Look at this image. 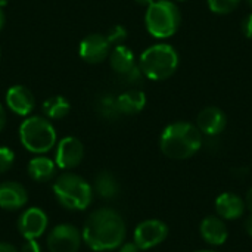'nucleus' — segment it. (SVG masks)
Here are the masks:
<instances>
[{"label":"nucleus","instance_id":"0eeeda50","mask_svg":"<svg viewBox=\"0 0 252 252\" xmlns=\"http://www.w3.org/2000/svg\"><path fill=\"white\" fill-rule=\"evenodd\" d=\"M81 241V232L75 226L59 224L47 235V248L50 252H77Z\"/></svg>","mask_w":252,"mask_h":252},{"label":"nucleus","instance_id":"bb28decb","mask_svg":"<svg viewBox=\"0 0 252 252\" xmlns=\"http://www.w3.org/2000/svg\"><path fill=\"white\" fill-rule=\"evenodd\" d=\"M21 252H41V248L35 239H27L21 248Z\"/></svg>","mask_w":252,"mask_h":252},{"label":"nucleus","instance_id":"4be33fe9","mask_svg":"<svg viewBox=\"0 0 252 252\" xmlns=\"http://www.w3.org/2000/svg\"><path fill=\"white\" fill-rule=\"evenodd\" d=\"M96 109H97V112H99L103 118H106V120H117V118L121 115V112H120V109H118L117 97H114V96H111V94L102 96V97L97 100V103H96Z\"/></svg>","mask_w":252,"mask_h":252},{"label":"nucleus","instance_id":"c85d7f7f","mask_svg":"<svg viewBox=\"0 0 252 252\" xmlns=\"http://www.w3.org/2000/svg\"><path fill=\"white\" fill-rule=\"evenodd\" d=\"M0 252H18L15 250V247H12L10 244L6 242H0Z\"/></svg>","mask_w":252,"mask_h":252},{"label":"nucleus","instance_id":"9b49d317","mask_svg":"<svg viewBox=\"0 0 252 252\" xmlns=\"http://www.w3.org/2000/svg\"><path fill=\"white\" fill-rule=\"evenodd\" d=\"M111 53V43L103 34H90L80 43V56L89 63H100Z\"/></svg>","mask_w":252,"mask_h":252},{"label":"nucleus","instance_id":"ddd939ff","mask_svg":"<svg viewBox=\"0 0 252 252\" xmlns=\"http://www.w3.org/2000/svg\"><path fill=\"white\" fill-rule=\"evenodd\" d=\"M6 103L12 112L21 117H27L35 105L34 96L30 89L24 86H13L6 93Z\"/></svg>","mask_w":252,"mask_h":252},{"label":"nucleus","instance_id":"f3484780","mask_svg":"<svg viewBox=\"0 0 252 252\" xmlns=\"http://www.w3.org/2000/svg\"><path fill=\"white\" fill-rule=\"evenodd\" d=\"M109 62H111V68L120 78L124 77L126 74H128L134 66H137L134 53L130 50V47H127L124 44H117L111 50Z\"/></svg>","mask_w":252,"mask_h":252},{"label":"nucleus","instance_id":"aec40b11","mask_svg":"<svg viewBox=\"0 0 252 252\" xmlns=\"http://www.w3.org/2000/svg\"><path fill=\"white\" fill-rule=\"evenodd\" d=\"M94 190L103 199H114L120 193V185L114 174L102 171L94 179Z\"/></svg>","mask_w":252,"mask_h":252},{"label":"nucleus","instance_id":"72a5a7b5","mask_svg":"<svg viewBox=\"0 0 252 252\" xmlns=\"http://www.w3.org/2000/svg\"><path fill=\"white\" fill-rule=\"evenodd\" d=\"M3 25H4V13H3V9L0 6V31H1Z\"/></svg>","mask_w":252,"mask_h":252},{"label":"nucleus","instance_id":"20e7f679","mask_svg":"<svg viewBox=\"0 0 252 252\" xmlns=\"http://www.w3.org/2000/svg\"><path fill=\"white\" fill-rule=\"evenodd\" d=\"M53 193L58 202L71 211L86 210L93 199V188L74 173H63L53 183Z\"/></svg>","mask_w":252,"mask_h":252},{"label":"nucleus","instance_id":"f704fd0d","mask_svg":"<svg viewBox=\"0 0 252 252\" xmlns=\"http://www.w3.org/2000/svg\"><path fill=\"white\" fill-rule=\"evenodd\" d=\"M247 3H248V4L252 7V0H247Z\"/></svg>","mask_w":252,"mask_h":252},{"label":"nucleus","instance_id":"f257e3e1","mask_svg":"<svg viewBox=\"0 0 252 252\" xmlns=\"http://www.w3.org/2000/svg\"><path fill=\"white\" fill-rule=\"evenodd\" d=\"M81 236L93 251H112L126 239V223L117 211L99 208L87 217Z\"/></svg>","mask_w":252,"mask_h":252},{"label":"nucleus","instance_id":"cd10ccee","mask_svg":"<svg viewBox=\"0 0 252 252\" xmlns=\"http://www.w3.org/2000/svg\"><path fill=\"white\" fill-rule=\"evenodd\" d=\"M139 247L134 244V241L133 242H123L121 245H120V252H139Z\"/></svg>","mask_w":252,"mask_h":252},{"label":"nucleus","instance_id":"2eb2a0df","mask_svg":"<svg viewBox=\"0 0 252 252\" xmlns=\"http://www.w3.org/2000/svg\"><path fill=\"white\" fill-rule=\"evenodd\" d=\"M245 201L236 193L224 192L216 199V211L224 220H238L245 211Z\"/></svg>","mask_w":252,"mask_h":252},{"label":"nucleus","instance_id":"f8f14e48","mask_svg":"<svg viewBox=\"0 0 252 252\" xmlns=\"http://www.w3.org/2000/svg\"><path fill=\"white\" fill-rule=\"evenodd\" d=\"M227 126L226 114L217 106L204 108L196 118V127L202 133V136L216 137L219 136Z\"/></svg>","mask_w":252,"mask_h":252},{"label":"nucleus","instance_id":"b1692460","mask_svg":"<svg viewBox=\"0 0 252 252\" xmlns=\"http://www.w3.org/2000/svg\"><path fill=\"white\" fill-rule=\"evenodd\" d=\"M15 161V154L6 146H0V174L6 173Z\"/></svg>","mask_w":252,"mask_h":252},{"label":"nucleus","instance_id":"4468645a","mask_svg":"<svg viewBox=\"0 0 252 252\" xmlns=\"http://www.w3.org/2000/svg\"><path fill=\"white\" fill-rule=\"evenodd\" d=\"M28 195L25 188L18 182L0 183V208L15 211L27 204Z\"/></svg>","mask_w":252,"mask_h":252},{"label":"nucleus","instance_id":"c9c22d12","mask_svg":"<svg viewBox=\"0 0 252 252\" xmlns=\"http://www.w3.org/2000/svg\"><path fill=\"white\" fill-rule=\"evenodd\" d=\"M198 252H216V251H198Z\"/></svg>","mask_w":252,"mask_h":252},{"label":"nucleus","instance_id":"a211bd4d","mask_svg":"<svg viewBox=\"0 0 252 252\" xmlns=\"http://www.w3.org/2000/svg\"><path fill=\"white\" fill-rule=\"evenodd\" d=\"M121 115H134L146 106V94L139 89H130L117 97Z\"/></svg>","mask_w":252,"mask_h":252},{"label":"nucleus","instance_id":"f03ea898","mask_svg":"<svg viewBox=\"0 0 252 252\" xmlns=\"http://www.w3.org/2000/svg\"><path fill=\"white\" fill-rule=\"evenodd\" d=\"M204 143V136L199 128L188 121H177L168 124L159 137V148L162 154L176 161L193 157Z\"/></svg>","mask_w":252,"mask_h":252},{"label":"nucleus","instance_id":"9d476101","mask_svg":"<svg viewBox=\"0 0 252 252\" xmlns=\"http://www.w3.org/2000/svg\"><path fill=\"white\" fill-rule=\"evenodd\" d=\"M49 220L43 210L31 207L25 210L18 220V230L25 239H37L47 229Z\"/></svg>","mask_w":252,"mask_h":252},{"label":"nucleus","instance_id":"6ab92c4d","mask_svg":"<svg viewBox=\"0 0 252 252\" xmlns=\"http://www.w3.org/2000/svg\"><path fill=\"white\" fill-rule=\"evenodd\" d=\"M56 173V164L46 157H35L28 162V174L32 180L44 183Z\"/></svg>","mask_w":252,"mask_h":252},{"label":"nucleus","instance_id":"c756f323","mask_svg":"<svg viewBox=\"0 0 252 252\" xmlns=\"http://www.w3.org/2000/svg\"><path fill=\"white\" fill-rule=\"evenodd\" d=\"M4 124H6V112H4V108L0 103V131L4 128Z\"/></svg>","mask_w":252,"mask_h":252},{"label":"nucleus","instance_id":"e433bc0d","mask_svg":"<svg viewBox=\"0 0 252 252\" xmlns=\"http://www.w3.org/2000/svg\"><path fill=\"white\" fill-rule=\"evenodd\" d=\"M179 1H186V0H179Z\"/></svg>","mask_w":252,"mask_h":252},{"label":"nucleus","instance_id":"a878e982","mask_svg":"<svg viewBox=\"0 0 252 252\" xmlns=\"http://www.w3.org/2000/svg\"><path fill=\"white\" fill-rule=\"evenodd\" d=\"M241 28H242V32L245 34V37H248V38L252 40V12L244 18Z\"/></svg>","mask_w":252,"mask_h":252},{"label":"nucleus","instance_id":"39448f33","mask_svg":"<svg viewBox=\"0 0 252 252\" xmlns=\"http://www.w3.org/2000/svg\"><path fill=\"white\" fill-rule=\"evenodd\" d=\"M180 9L173 0H155L146 9V30L155 38H168L174 35L180 27Z\"/></svg>","mask_w":252,"mask_h":252},{"label":"nucleus","instance_id":"6e6552de","mask_svg":"<svg viewBox=\"0 0 252 252\" xmlns=\"http://www.w3.org/2000/svg\"><path fill=\"white\" fill-rule=\"evenodd\" d=\"M168 227L159 220H145L134 230V244L139 250H151L165 241Z\"/></svg>","mask_w":252,"mask_h":252},{"label":"nucleus","instance_id":"1a4fd4ad","mask_svg":"<svg viewBox=\"0 0 252 252\" xmlns=\"http://www.w3.org/2000/svg\"><path fill=\"white\" fill-rule=\"evenodd\" d=\"M83 158H84V146L77 137L66 136L58 143L56 154H55L56 167L62 170H71L78 167Z\"/></svg>","mask_w":252,"mask_h":252},{"label":"nucleus","instance_id":"423d86ee","mask_svg":"<svg viewBox=\"0 0 252 252\" xmlns=\"http://www.w3.org/2000/svg\"><path fill=\"white\" fill-rule=\"evenodd\" d=\"M19 139L24 148L32 154H46L56 145V131L43 117H28L19 127Z\"/></svg>","mask_w":252,"mask_h":252},{"label":"nucleus","instance_id":"dca6fc26","mask_svg":"<svg viewBox=\"0 0 252 252\" xmlns=\"http://www.w3.org/2000/svg\"><path fill=\"white\" fill-rule=\"evenodd\" d=\"M199 230H201L202 239L210 245H216V247L223 245L229 238V232H227L224 221L214 216L205 217L201 223Z\"/></svg>","mask_w":252,"mask_h":252},{"label":"nucleus","instance_id":"5701e85b","mask_svg":"<svg viewBox=\"0 0 252 252\" xmlns=\"http://www.w3.org/2000/svg\"><path fill=\"white\" fill-rule=\"evenodd\" d=\"M207 1L210 10L216 15H229L241 4V0H207Z\"/></svg>","mask_w":252,"mask_h":252},{"label":"nucleus","instance_id":"7ed1b4c3","mask_svg":"<svg viewBox=\"0 0 252 252\" xmlns=\"http://www.w3.org/2000/svg\"><path fill=\"white\" fill-rule=\"evenodd\" d=\"M180 63L177 50L167 43H158L148 47L139 59L143 75L154 81H164L174 75Z\"/></svg>","mask_w":252,"mask_h":252},{"label":"nucleus","instance_id":"473e14b6","mask_svg":"<svg viewBox=\"0 0 252 252\" xmlns=\"http://www.w3.org/2000/svg\"><path fill=\"white\" fill-rule=\"evenodd\" d=\"M134 1H136L137 4H140V6H146V7H148V6H151L155 0H134Z\"/></svg>","mask_w":252,"mask_h":252},{"label":"nucleus","instance_id":"2f4dec72","mask_svg":"<svg viewBox=\"0 0 252 252\" xmlns=\"http://www.w3.org/2000/svg\"><path fill=\"white\" fill-rule=\"evenodd\" d=\"M245 230H247V233L252 238V214L247 219V221H245Z\"/></svg>","mask_w":252,"mask_h":252},{"label":"nucleus","instance_id":"7c9ffc66","mask_svg":"<svg viewBox=\"0 0 252 252\" xmlns=\"http://www.w3.org/2000/svg\"><path fill=\"white\" fill-rule=\"evenodd\" d=\"M245 205L248 207V210L251 211L252 214V188L248 190V193H247V199H245Z\"/></svg>","mask_w":252,"mask_h":252},{"label":"nucleus","instance_id":"412c9836","mask_svg":"<svg viewBox=\"0 0 252 252\" xmlns=\"http://www.w3.org/2000/svg\"><path fill=\"white\" fill-rule=\"evenodd\" d=\"M71 109L69 102L62 96H53L43 103V112L52 120H61L68 115Z\"/></svg>","mask_w":252,"mask_h":252},{"label":"nucleus","instance_id":"393cba45","mask_svg":"<svg viewBox=\"0 0 252 252\" xmlns=\"http://www.w3.org/2000/svg\"><path fill=\"white\" fill-rule=\"evenodd\" d=\"M106 37H108L111 44H115V46L117 44H123V41L127 38V30L123 25H115V27H112L109 30Z\"/></svg>","mask_w":252,"mask_h":252}]
</instances>
